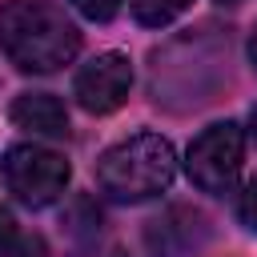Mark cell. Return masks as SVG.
Listing matches in <instances>:
<instances>
[{"label": "cell", "instance_id": "1", "mask_svg": "<svg viewBox=\"0 0 257 257\" xmlns=\"http://www.w3.org/2000/svg\"><path fill=\"white\" fill-rule=\"evenodd\" d=\"M0 44L24 72H56L80 52V28L60 4L8 0L0 8Z\"/></svg>", "mask_w": 257, "mask_h": 257}, {"label": "cell", "instance_id": "2", "mask_svg": "<svg viewBox=\"0 0 257 257\" xmlns=\"http://www.w3.org/2000/svg\"><path fill=\"white\" fill-rule=\"evenodd\" d=\"M173 173L177 153L161 133H137L112 145L96 165V181L112 201H149L173 185Z\"/></svg>", "mask_w": 257, "mask_h": 257}, {"label": "cell", "instance_id": "3", "mask_svg": "<svg viewBox=\"0 0 257 257\" xmlns=\"http://www.w3.org/2000/svg\"><path fill=\"white\" fill-rule=\"evenodd\" d=\"M241 157H245L241 124L221 120V124H209V128L189 145L185 169H189V177H193L197 189H205V193H229V189L237 185Z\"/></svg>", "mask_w": 257, "mask_h": 257}, {"label": "cell", "instance_id": "4", "mask_svg": "<svg viewBox=\"0 0 257 257\" xmlns=\"http://www.w3.org/2000/svg\"><path fill=\"white\" fill-rule=\"evenodd\" d=\"M4 181L16 193V201L44 209L68 189V161L40 145H16L4 157Z\"/></svg>", "mask_w": 257, "mask_h": 257}, {"label": "cell", "instance_id": "5", "mask_svg": "<svg viewBox=\"0 0 257 257\" xmlns=\"http://www.w3.org/2000/svg\"><path fill=\"white\" fill-rule=\"evenodd\" d=\"M128 88H133V60L124 52H96L72 80V92H76L80 108L96 112V116L120 108Z\"/></svg>", "mask_w": 257, "mask_h": 257}, {"label": "cell", "instance_id": "6", "mask_svg": "<svg viewBox=\"0 0 257 257\" xmlns=\"http://www.w3.org/2000/svg\"><path fill=\"white\" fill-rule=\"evenodd\" d=\"M12 124L28 128L36 137H64L68 133V112L52 92H20L12 100Z\"/></svg>", "mask_w": 257, "mask_h": 257}, {"label": "cell", "instance_id": "7", "mask_svg": "<svg viewBox=\"0 0 257 257\" xmlns=\"http://www.w3.org/2000/svg\"><path fill=\"white\" fill-rule=\"evenodd\" d=\"M189 4H193V0H133V16H137L141 24H149V28H161V24L177 20Z\"/></svg>", "mask_w": 257, "mask_h": 257}, {"label": "cell", "instance_id": "8", "mask_svg": "<svg viewBox=\"0 0 257 257\" xmlns=\"http://www.w3.org/2000/svg\"><path fill=\"white\" fill-rule=\"evenodd\" d=\"M0 257H48V245H44V237L12 225L0 233Z\"/></svg>", "mask_w": 257, "mask_h": 257}, {"label": "cell", "instance_id": "9", "mask_svg": "<svg viewBox=\"0 0 257 257\" xmlns=\"http://www.w3.org/2000/svg\"><path fill=\"white\" fill-rule=\"evenodd\" d=\"M84 20H96V24H104V20H112L116 16V8H120V0H68Z\"/></svg>", "mask_w": 257, "mask_h": 257}, {"label": "cell", "instance_id": "10", "mask_svg": "<svg viewBox=\"0 0 257 257\" xmlns=\"http://www.w3.org/2000/svg\"><path fill=\"white\" fill-rule=\"evenodd\" d=\"M241 221L257 233V177L245 185V193H241Z\"/></svg>", "mask_w": 257, "mask_h": 257}, {"label": "cell", "instance_id": "11", "mask_svg": "<svg viewBox=\"0 0 257 257\" xmlns=\"http://www.w3.org/2000/svg\"><path fill=\"white\" fill-rule=\"evenodd\" d=\"M249 64H253V72H257V24H253V36H249Z\"/></svg>", "mask_w": 257, "mask_h": 257}, {"label": "cell", "instance_id": "12", "mask_svg": "<svg viewBox=\"0 0 257 257\" xmlns=\"http://www.w3.org/2000/svg\"><path fill=\"white\" fill-rule=\"evenodd\" d=\"M253 141H257V108H253Z\"/></svg>", "mask_w": 257, "mask_h": 257}, {"label": "cell", "instance_id": "13", "mask_svg": "<svg viewBox=\"0 0 257 257\" xmlns=\"http://www.w3.org/2000/svg\"><path fill=\"white\" fill-rule=\"evenodd\" d=\"M221 4H237V0H221Z\"/></svg>", "mask_w": 257, "mask_h": 257}]
</instances>
